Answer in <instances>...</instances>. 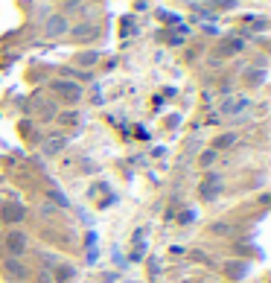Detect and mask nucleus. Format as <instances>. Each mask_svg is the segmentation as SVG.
<instances>
[{"label": "nucleus", "instance_id": "1", "mask_svg": "<svg viewBox=\"0 0 271 283\" xmlns=\"http://www.w3.org/2000/svg\"><path fill=\"white\" fill-rule=\"evenodd\" d=\"M3 242H6V251H9L12 257H18V260H21V257L26 254V245H29V239H26L24 231H9Z\"/></svg>", "mask_w": 271, "mask_h": 283}, {"label": "nucleus", "instance_id": "2", "mask_svg": "<svg viewBox=\"0 0 271 283\" xmlns=\"http://www.w3.org/2000/svg\"><path fill=\"white\" fill-rule=\"evenodd\" d=\"M3 274H6L9 280L21 283V280H26V277H29V269H26V266L18 257H9V260H3Z\"/></svg>", "mask_w": 271, "mask_h": 283}, {"label": "nucleus", "instance_id": "3", "mask_svg": "<svg viewBox=\"0 0 271 283\" xmlns=\"http://www.w3.org/2000/svg\"><path fill=\"white\" fill-rule=\"evenodd\" d=\"M50 274H53V283H73V277H76V269H73V266H67V263H56V266L50 269Z\"/></svg>", "mask_w": 271, "mask_h": 283}, {"label": "nucleus", "instance_id": "4", "mask_svg": "<svg viewBox=\"0 0 271 283\" xmlns=\"http://www.w3.org/2000/svg\"><path fill=\"white\" fill-rule=\"evenodd\" d=\"M201 166H213L216 164V149H207V152H201Z\"/></svg>", "mask_w": 271, "mask_h": 283}, {"label": "nucleus", "instance_id": "5", "mask_svg": "<svg viewBox=\"0 0 271 283\" xmlns=\"http://www.w3.org/2000/svg\"><path fill=\"white\" fill-rule=\"evenodd\" d=\"M6 219H15V222H18V219H24V207H21V204H12V207L6 210Z\"/></svg>", "mask_w": 271, "mask_h": 283}, {"label": "nucleus", "instance_id": "6", "mask_svg": "<svg viewBox=\"0 0 271 283\" xmlns=\"http://www.w3.org/2000/svg\"><path fill=\"white\" fill-rule=\"evenodd\" d=\"M35 283H53V274H50V269H38Z\"/></svg>", "mask_w": 271, "mask_h": 283}, {"label": "nucleus", "instance_id": "7", "mask_svg": "<svg viewBox=\"0 0 271 283\" xmlns=\"http://www.w3.org/2000/svg\"><path fill=\"white\" fill-rule=\"evenodd\" d=\"M234 140H236V134H224V137H219L216 146H234Z\"/></svg>", "mask_w": 271, "mask_h": 283}]
</instances>
